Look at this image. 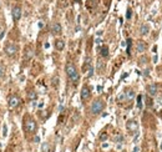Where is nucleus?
I'll return each mask as SVG.
<instances>
[{"label":"nucleus","instance_id":"nucleus-1","mask_svg":"<svg viewBox=\"0 0 162 152\" xmlns=\"http://www.w3.org/2000/svg\"><path fill=\"white\" fill-rule=\"evenodd\" d=\"M65 71H66V75L69 77V80L73 82V84H77L79 80H80V75H79V71L76 69L73 62H67L66 66H65Z\"/></svg>","mask_w":162,"mask_h":152},{"label":"nucleus","instance_id":"nucleus-2","mask_svg":"<svg viewBox=\"0 0 162 152\" xmlns=\"http://www.w3.org/2000/svg\"><path fill=\"white\" fill-rule=\"evenodd\" d=\"M103 108H105V102H103V100L99 99V100H95V101L92 102L90 111H91L92 115H99L100 112H102Z\"/></svg>","mask_w":162,"mask_h":152},{"label":"nucleus","instance_id":"nucleus-3","mask_svg":"<svg viewBox=\"0 0 162 152\" xmlns=\"http://www.w3.org/2000/svg\"><path fill=\"white\" fill-rule=\"evenodd\" d=\"M17 50H19L17 45L11 44V43L6 44V45H5V47H4V51H5V54H6L9 58H14L15 55H16V52H17Z\"/></svg>","mask_w":162,"mask_h":152},{"label":"nucleus","instance_id":"nucleus-4","mask_svg":"<svg viewBox=\"0 0 162 152\" xmlns=\"http://www.w3.org/2000/svg\"><path fill=\"white\" fill-rule=\"evenodd\" d=\"M24 127H25V131H26V132H30V134H34V132L36 131V128H38V126H36V122L34 121L32 119H30V117L25 120Z\"/></svg>","mask_w":162,"mask_h":152},{"label":"nucleus","instance_id":"nucleus-5","mask_svg":"<svg viewBox=\"0 0 162 152\" xmlns=\"http://www.w3.org/2000/svg\"><path fill=\"white\" fill-rule=\"evenodd\" d=\"M126 128H127V131H129L131 135L136 134L137 130H138V122L136 121V120H130V121H127Z\"/></svg>","mask_w":162,"mask_h":152},{"label":"nucleus","instance_id":"nucleus-6","mask_svg":"<svg viewBox=\"0 0 162 152\" xmlns=\"http://www.w3.org/2000/svg\"><path fill=\"white\" fill-rule=\"evenodd\" d=\"M21 8L20 6H17V5H15L13 6V9H11V15H13V20L14 21H19L20 20V17H21Z\"/></svg>","mask_w":162,"mask_h":152},{"label":"nucleus","instance_id":"nucleus-7","mask_svg":"<svg viewBox=\"0 0 162 152\" xmlns=\"http://www.w3.org/2000/svg\"><path fill=\"white\" fill-rule=\"evenodd\" d=\"M20 105V99L17 95H11L9 97V107L10 108H16V107Z\"/></svg>","mask_w":162,"mask_h":152},{"label":"nucleus","instance_id":"nucleus-8","mask_svg":"<svg viewBox=\"0 0 162 152\" xmlns=\"http://www.w3.org/2000/svg\"><path fill=\"white\" fill-rule=\"evenodd\" d=\"M147 92L150 96H156L157 93H158V86L156 85V84H151V85H148L147 86Z\"/></svg>","mask_w":162,"mask_h":152},{"label":"nucleus","instance_id":"nucleus-9","mask_svg":"<svg viewBox=\"0 0 162 152\" xmlns=\"http://www.w3.org/2000/svg\"><path fill=\"white\" fill-rule=\"evenodd\" d=\"M61 31H62V28H61V25L59 23H52V25H51V34L52 35H60Z\"/></svg>","mask_w":162,"mask_h":152},{"label":"nucleus","instance_id":"nucleus-10","mask_svg":"<svg viewBox=\"0 0 162 152\" xmlns=\"http://www.w3.org/2000/svg\"><path fill=\"white\" fill-rule=\"evenodd\" d=\"M90 96H91L90 89H88L87 86H84V87L81 89V100H82V101H86Z\"/></svg>","mask_w":162,"mask_h":152},{"label":"nucleus","instance_id":"nucleus-11","mask_svg":"<svg viewBox=\"0 0 162 152\" xmlns=\"http://www.w3.org/2000/svg\"><path fill=\"white\" fill-rule=\"evenodd\" d=\"M147 49V45L145 41H137V45H136V50L137 52H145Z\"/></svg>","mask_w":162,"mask_h":152},{"label":"nucleus","instance_id":"nucleus-12","mask_svg":"<svg viewBox=\"0 0 162 152\" xmlns=\"http://www.w3.org/2000/svg\"><path fill=\"white\" fill-rule=\"evenodd\" d=\"M55 47H56V50H64V47H65V43H64V40H56L55 41Z\"/></svg>","mask_w":162,"mask_h":152},{"label":"nucleus","instance_id":"nucleus-13","mask_svg":"<svg viewBox=\"0 0 162 152\" xmlns=\"http://www.w3.org/2000/svg\"><path fill=\"white\" fill-rule=\"evenodd\" d=\"M101 56H102V58H107V56H109V47L106 45L101 47Z\"/></svg>","mask_w":162,"mask_h":152},{"label":"nucleus","instance_id":"nucleus-14","mask_svg":"<svg viewBox=\"0 0 162 152\" xmlns=\"http://www.w3.org/2000/svg\"><path fill=\"white\" fill-rule=\"evenodd\" d=\"M148 31H150V28H148L146 24L141 26V35H143V36H145V35H147Z\"/></svg>","mask_w":162,"mask_h":152},{"label":"nucleus","instance_id":"nucleus-15","mask_svg":"<svg viewBox=\"0 0 162 152\" xmlns=\"http://www.w3.org/2000/svg\"><path fill=\"white\" fill-rule=\"evenodd\" d=\"M133 96H135V93H133L132 90H129V91L125 92V99H127V100H131Z\"/></svg>","mask_w":162,"mask_h":152},{"label":"nucleus","instance_id":"nucleus-16","mask_svg":"<svg viewBox=\"0 0 162 152\" xmlns=\"http://www.w3.org/2000/svg\"><path fill=\"white\" fill-rule=\"evenodd\" d=\"M31 56H32V50L30 49V47H28L26 50H25V59H31Z\"/></svg>","mask_w":162,"mask_h":152},{"label":"nucleus","instance_id":"nucleus-17","mask_svg":"<svg viewBox=\"0 0 162 152\" xmlns=\"http://www.w3.org/2000/svg\"><path fill=\"white\" fill-rule=\"evenodd\" d=\"M137 107H138V108L142 107V96H141V95L137 96Z\"/></svg>","mask_w":162,"mask_h":152},{"label":"nucleus","instance_id":"nucleus-18","mask_svg":"<svg viewBox=\"0 0 162 152\" xmlns=\"http://www.w3.org/2000/svg\"><path fill=\"white\" fill-rule=\"evenodd\" d=\"M38 97V95H36V92L35 91H30L29 92V99L30 100H35Z\"/></svg>","mask_w":162,"mask_h":152},{"label":"nucleus","instance_id":"nucleus-19","mask_svg":"<svg viewBox=\"0 0 162 152\" xmlns=\"http://www.w3.org/2000/svg\"><path fill=\"white\" fill-rule=\"evenodd\" d=\"M41 150H43V152H49V143H47V142H44Z\"/></svg>","mask_w":162,"mask_h":152},{"label":"nucleus","instance_id":"nucleus-20","mask_svg":"<svg viewBox=\"0 0 162 152\" xmlns=\"http://www.w3.org/2000/svg\"><path fill=\"white\" fill-rule=\"evenodd\" d=\"M131 44H132V43H131V39H129V40H127V54H129V55L131 54V52H130V51H131Z\"/></svg>","mask_w":162,"mask_h":152},{"label":"nucleus","instance_id":"nucleus-21","mask_svg":"<svg viewBox=\"0 0 162 152\" xmlns=\"http://www.w3.org/2000/svg\"><path fill=\"white\" fill-rule=\"evenodd\" d=\"M4 75H5V67H4L1 64H0V79H1Z\"/></svg>","mask_w":162,"mask_h":152},{"label":"nucleus","instance_id":"nucleus-22","mask_svg":"<svg viewBox=\"0 0 162 152\" xmlns=\"http://www.w3.org/2000/svg\"><path fill=\"white\" fill-rule=\"evenodd\" d=\"M92 74H94V67L90 65V66H88V74H87V76H88V77H91V76H92Z\"/></svg>","mask_w":162,"mask_h":152},{"label":"nucleus","instance_id":"nucleus-23","mask_svg":"<svg viewBox=\"0 0 162 152\" xmlns=\"http://www.w3.org/2000/svg\"><path fill=\"white\" fill-rule=\"evenodd\" d=\"M8 135V127H6V125H4V127H3V136L5 137Z\"/></svg>","mask_w":162,"mask_h":152},{"label":"nucleus","instance_id":"nucleus-24","mask_svg":"<svg viewBox=\"0 0 162 152\" xmlns=\"http://www.w3.org/2000/svg\"><path fill=\"white\" fill-rule=\"evenodd\" d=\"M115 141H116V142H122V141H123V137L121 136V135H118V136H116Z\"/></svg>","mask_w":162,"mask_h":152},{"label":"nucleus","instance_id":"nucleus-25","mask_svg":"<svg viewBox=\"0 0 162 152\" xmlns=\"http://www.w3.org/2000/svg\"><path fill=\"white\" fill-rule=\"evenodd\" d=\"M106 138H107V134H101V135H100V140H101V141L106 140Z\"/></svg>","mask_w":162,"mask_h":152},{"label":"nucleus","instance_id":"nucleus-26","mask_svg":"<svg viewBox=\"0 0 162 152\" xmlns=\"http://www.w3.org/2000/svg\"><path fill=\"white\" fill-rule=\"evenodd\" d=\"M126 17H127V19H131V9H127V13H126Z\"/></svg>","mask_w":162,"mask_h":152},{"label":"nucleus","instance_id":"nucleus-27","mask_svg":"<svg viewBox=\"0 0 162 152\" xmlns=\"http://www.w3.org/2000/svg\"><path fill=\"white\" fill-rule=\"evenodd\" d=\"M138 151V147H135V148H133V151L132 152H137Z\"/></svg>","mask_w":162,"mask_h":152}]
</instances>
